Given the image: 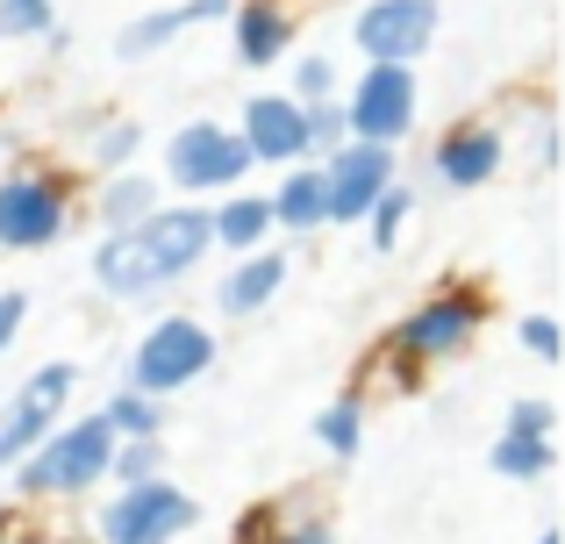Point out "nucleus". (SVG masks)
<instances>
[{
	"mask_svg": "<svg viewBox=\"0 0 565 544\" xmlns=\"http://www.w3.org/2000/svg\"><path fill=\"white\" fill-rule=\"evenodd\" d=\"M207 244H215L207 209H151L143 223L108 230V237L94 244V279L108 294H122V301H137V294H151V287H166V279L193 273Z\"/></svg>",
	"mask_w": 565,
	"mask_h": 544,
	"instance_id": "1",
	"label": "nucleus"
},
{
	"mask_svg": "<svg viewBox=\"0 0 565 544\" xmlns=\"http://www.w3.org/2000/svg\"><path fill=\"white\" fill-rule=\"evenodd\" d=\"M108 459H115V423L79 416V423H65V430H43L8 473H14L22 494H86L94 480H108Z\"/></svg>",
	"mask_w": 565,
	"mask_h": 544,
	"instance_id": "2",
	"label": "nucleus"
},
{
	"mask_svg": "<svg viewBox=\"0 0 565 544\" xmlns=\"http://www.w3.org/2000/svg\"><path fill=\"white\" fill-rule=\"evenodd\" d=\"M480 322H487V294L444 287V294H429V301L415 308V316L401 322L394 337H386V351H394L401 365H437V359H458V351H472Z\"/></svg>",
	"mask_w": 565,
	"mask_h": 544,
	"instance_id": "3",
	"label": "nucleus"
},
{
	"mask_svg": "<svg viewBox=\"0 0 565 544\" xmlns=\"http://www.w3.org/2000/svg\"><path fill=\"white\" fill-rule=\"evenodd\" d=\"M193 523H201V502L151 473V480H122V494H115L108 516H100V544H172V537H186Z\"/></svg>",
	"mask_w": 565,
	"mask_h": 544,
	"instance_id": "4",
	"label": "nucleus"
},
{
	"mask_svg": "<svg viewBox=\"0 0 565 544\" xmlns=\"http://www.w3.org/2000/svg\"><path fill=\"white\" fill-rule=\"evenodd\" d=\"M215 365V337L201 330L193 316H166V322H151L143 330V344H137V359H129V387H143V394H180L193 387V380Z\"/></svg>",
	"mask_w": 565,
	"mask_h": 544,
	"instance_id": "5",
	"label": "nucleus"
},
{
	"mask_svg": "<svg viewBox=\"0 0 565 544\" xmlns=\"http://www.w3.org/2000/svg\"><path fill=\"white\" fill-rule=\"evenodd\" d=\"M250 166H258L250 143L236 137V129H222V122H180L172 143H166V172H172V186H186V194H222V186H236Z\"/></svg>",
	"mask_w": 565,
	"mask_h": 544,
	"instance_id": "6",
	"label": "nucleus"
},
{
	"mask_svg": "<svg viewBox=\"0 0 565 544\" xmlns=\"http://www.w3.org/2000/svg\"><path fill=\"white\" fill-rule=\"evenodd\" d=\"M386 180H394V143L344 137L337 151H322V223H365Z\"/></svg>",
	"mask_w": 565,
	"mask_h": 544,
	"instance_id": "7",
	"label": "nucleus"
},
{
	"mask_svg": "<svg viewBox=\"0 0 565 544\" xmlns=\"http://www.w3.org/2000/svg\"><path fill=\"white\" fill-rule=\"evenodd\" d=\"M351 36L373 65H415L437 43V0H365Z\"/></svg>",
	"mask_w": 565,
	"mask_h": 544,
	"instance_id": "8",
	"label": "nucleus"
},
{
	"mask_svg": "<svg viewBox=\"0 0 565 544\" xmlns=\"http://www.w3.org/2000/svg\"><path fill=\"white\" fill-rule=\"evenodd\" d=\"M415 122V72L408 65H365L359 94L344 100V129L365 143H401Z\"/></svg>",
	"mask_w": 565,
	"mask_h": 544,
	"instance_id": "9",
	"label": "nucleus"
},
{
	"mask_svg": "<svg viewBox=\"0 0 565 544\" xmlns=\"http://www.w3.org/2000/svg\"><path fill=\"white\" fill-rule=\"evenodd\" d=\"M65 230V186L43 172H8L0 180V244L8 252H43Z\"/></svg>",
	"mask_w": 565,
	"mask_h": 544,
	"instance_id": "10",
	"label": "nucleus"
},
{
	"mask_svg": "<svg viewBox=\"0 0 565 544\" xmlns=\"http://www.w3.org/2000/svg\"><path fill=\"white\" fill-rule=\"evenodd\" d=\"M72 387H79V373H72V365H36V373L14 387L8 416H0V473H8V466L57 423V408L72 402Z\"/></svg>",
	"mask_w": 565,
	"mask_h": 544,
	"instance_id": "11",
	"label": "nucleus"
},
{
	"mask_svg": "<svg viewBox=\"0 0 565 544\" xmlns=\"http://www.w3.org/2000/svg\"><path fill=\"white\" fill-rule=\"evenodd\" d=\"M236 137L250 143V158H258V166H294V158H308L301 100H294V94H258V100H244V129H236Z\"/></svg>",
	"mask_w": 565,
	"mask_h": 544,
	"instance_id": "12",
	"label": "nucleus"
},
{
	"mask_svg": "<svg viewBox=\"0 0 565 544\" xmlns=\"http://www.w3.org/2000/svg\"><path fill=\"white\" fill-rule=\"evenodd\" d=\"M494 172H501V129H487V122L444 129V143H437V180L444 186H487Z\"/></svg>",
	"mask_w": 565,
	"mask_h": 544,
	"instance_id": "13",
	"label": "nucleus"
},
{
	"mask_svg": "<svg viewBox=\"0 0 565 544\" xmlns=\"http://www.w3.org/2000/svg\"><path fill=\"white\" fill-rule=\"evenodd\" d=\"M279 287H287V252H244V266L215 287V301L222 316H258Z\"/></svg>",
	"mask_w": 565,
	"mask_h": 544,
	"instance_id": "14",
	"label": "nucleus"
},
{
	"mask_svg": "<svg viewBox=\"0 0 565 544\" xmlns=\"http://www.w3.org/2000/svg\"><path fill=\"white\" fill-rule=\"evenodd\" d=\"M287 43H294V14L279 0H244L236 8V57L244 65H279Z\"/></svg>",
	"mask_w": 565,
	"mask_h": 544,
	"instance_id": "15",
	"label": "nucleus"
},
{
	"mask_svg": "<svg viewBox=\"0 0 565 544\" xmlns=\"http://www.w3.org/2000/svg\"><path fill=\"white\" fill-rule=\"evenodd\" d=\"M273 223L294 230V237L322 230V166H301V158H294L287 180H279V194H273Z\"/></svg>",
	"mask_w": 565,
	"mask_h": 544,
	"instance_id": "16",
	"label": "nucleus"
},
{
	"mask_svg": "<svg viewBox=\"0 0 565 544\" xmlns=\"http://www.w3.org/2000/svg\"><path fill=\"white\" fill-rule=\"evenodd\" d=\"M207 230H215L222 252H258L265 230H273V201L265 194H230L215 215H207Z\"/></svg>",
	"mask_w": 565,
	"mask_h": 544,
	"instance_id": "17",
	"label": "nucleus"
},
{
	"mask_svg": "<svg viewBox=\"0 0 565 544\" xmlns=\"http://www.w3.org/2000/svg\"><path fill=\"white\" fill-rule=\"evenodd\" d=\"M487 466H494L501 480H544L558 466V445L552 437H530V430H501L494 451H487Z\"/></svg>",
	"mask_w": 565,
	"mask_h": 544,
	"instance_id": "18",
	"label": "nucleus"
},
{
	"mask_svg": "<svg viewBox=\"0 0 565 544\" xmlns=\"http://www.w3.org/2000/svg\"><path fill=\"white\" fill-rule=\"evenodd\" d=\"M151 209H158V180H143V172H115V180L100 186V230H129Z\"/></svg>",
	"mask_w": 565,
	"mask_h": 544,
	"instance_id": "19",
	"label": "nucleus"
},
{
	"mask_svg": "<svg viewBox=\"0 0 565 544\" xmlns=\"http://www.w3.org/2000/svg\"><path fill=\"white\" fill-rule=\"evenodd\" d=\"M316 437L337 451V459H351V451H359V437H365V402H359V394H337V402L316 416Z\"/></svg>",
	"mask_w": 565,
	"mask_h": 544,
	"instance_id": "20",
	"label": "nucleus"
},
{
	"mask_svg": "<svg viewBox=\"0 0 565 544\" xmlns=\"http://www.w3.org/2000/svg\"><path fill=\"white\" fill-rule=\"evenodd\" d=\"M100 416L115 423V437H158V430H166V416H158V394H143V387H122L108 408H100Z\"/></svg>",
	"mask_w": 565,
	"mask_h": 544,
	"instance_id": "21",
	"label": "nucleus"
},
{
	"mask_svg": "<svg viewBox=\"0 0 565 544\" xmlns=\"http://www.w3.org/2000/svg\"><path fill=\"white\" fill-rule=\"evenodd\" d=\"M301 137H308V158H322V151H337V143L351 137L344 129V100H301Z\"/></svg>",
	"mask_w": 565,
	"mask_h": 544,
	"instance_id": "22",
	"label": "nucleus"
},
{
	"mask_svg": "<svg viewBox=\"0 0 565 544\" xmlns=\"http://www.w3.org/2000/svg\"><path fill=\"white\" fill-rule=\"evenodd\" d=\"M180 29H186V22H180V8H158V14H143V22H129L115 51H122V57H151V51H166Z\"/></svg>",
	"mask_w": 565,
	"mask_h": 544,
	"instance_id": "23",
	"label": "nucleus"
},
{
	"mask_svg": "<svg viewBox=\"0 0 565 544\" xmlns=\"http://www.w3.org/2000/svg\"><path fill=\"white\" fill-rule=\"evenodd\" d=\"M365 223H373V244H380V252H394L401 223H408V186H394V180H386L380 194H373V209H365Z\"/></svg>",
	"mask_w": 565,
	"mask_h": 544,
	"instance_id": "24",
	"label": "nucleus"
},
{
	"mask_svg": "<svg viewBox=\"0 0 565 544\" xmlns=\"http://www.w3.org/2000/svg\"><path fill=\"white\" fill-rule=\"evenodd\" d=\"M0 36H51V0H0Z\"/></svg>",
	"mask_w": 565,
	"mask_h": 544,
	"instance_id": "25",
	"label": "nucleus"
},
{
	"mask_svg": "<svg viewBox=\"0 0 565 544\" xmlns=\"http://www.w3.org/2000/svg\"><path fill=\"white\" fill-rule=\"evenodd\" d=\"M265 544H337V531L322 516H273L265 523Z\"/></svg>",
	"mask_w": 565,
	"mask_h": 544,
	"instance_id": "26",
	"label": "nucleus"
},
{
	"mask_svg": "<svg viewBox=\"0 0 565 544\" xmlns=\"http://www.w3.org/2000/svg\"><path fill=\"white\" fill-rule=\"evenodd\" d=\"M337 94V65L330 57H301L294 65V100H330Z\"/></svg>",
	"mask_w": 565,
	"mask_h": 544,
	"instance_id": "27",
	"label": "nucleus"
},
{
	"mask_svg": "<svg viewBox=\"0 0 565 544\" xmlns=\"http://www.w3.org/2000/svg\"><path fill=\"white\" fill-rule=\"evenodd\" d=\"M137 143H143L137 122H108V129L94 137V158H100V166H129V158H137Z\"/></svg>",
	"mask_w": 565,
	"mask_h": 544,
	"instance_id": "28",
	"label": "nucleus"
},
{
	"mask_svg": "<svg viewBox=\"0 0 565 544\" xmlns=\"http://www.w3.org/2000/svg\"><path fill=\"white\" fill-rule=\"evenodd\" d=\"M509 430L552 437V430H558V408H552V402H515V408H509Z\"/></svg>",
	"mask_w": 565,
	"mask_h": 544,
	"instance_id": "29",
	"label": "nucleus"
},
{
	"mask_svg": "<svg viewBox=\"0 0 565 544\" xmlns=\"http://www.w3.org/2000/svg\"><path fill=\"white\" fill-rule=\"evenodd\" d=\"M515 337H523V351H537L544 365L558 359V322L552 316H523V330H515Z\"/></svg>",
	"mask_w": 565,
	"mask_h": 544,
	"instance_id": "30",
	"label": "nucleus"
},
{
	"mask_svg": "<svg viewBox=\"0 0 565 544\" xmlns=\"http://www.w3.org/2000/svg\"><path fill=\"white\" fill-rule=\"evenodd\" d=\"M22 322H29V294H14V287H0V351L22 337Z\"/></svg>",
	"mask_w": 565,
	"mask_h": 544,
	"instance_id": "31",
	"label": "nucleus"
},
{
	"mask_svg": "<svg viewBox=\"0 0 565 544\" xmlns=\"http://www.w3.org/2000/svg\"><path fill=\"white\" fill-rule=\"evenodd\" d=\"M537 544H558V531H544V537H537Z\"/></svg>",
	"mask_w": 565,
	"mask_h": 544,
	"instance_id": "32",
	"label": "nucleus"
},
{
	"mask_svg": "<svg viewBox=\"0 0 565 544\" xmlns=\"http://www.w3.org/2000/svg\"><path fill=\"white\" fill-rule=\"evenodd\" d=\"M0 544H14V537H8V531H0Z\"/></svg>",
	"mask_w": 565,
	"mask_h": 544,
	"instance_id": "33",
	"label": "nucleus"
},
{
	"mask_svg": "<svg viewBox=\"0 0 565 544\" xmlns=\"http://www.w3.org/2000/svg\"><path fill=\"white\" fill-rule=\"evenodd\" d=\"M57 544H65V537H57Z\"/></svg>",
	"mask_w": 565,
	"mask_h": 544,
	"instance_id": "34",
	"label": "nucleus"
}]
</instances>
